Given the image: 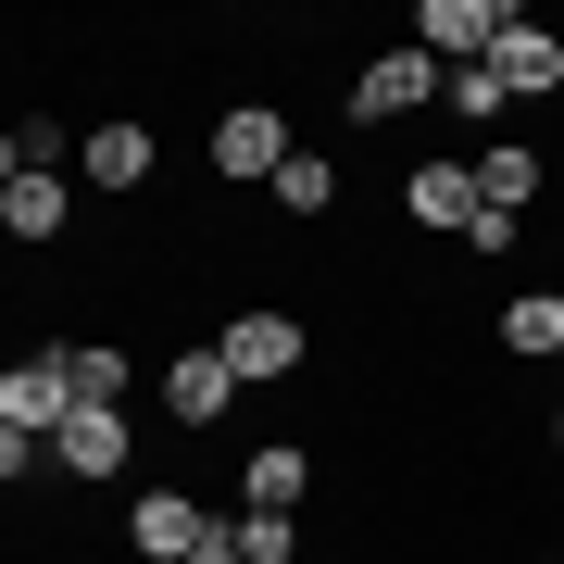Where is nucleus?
Returning <instances> with one entry per match:
<instances>
[{
    "label": "nucleus",
    "mask_w": 564,
    "mask_h": 564,
    "mask_svg": "<svg viewBox=\"0 0 564 564\" xmlns=\"http://www.w3.org/2000/svg\"><path fill=\"white\" fill-rule=\"evenodd\" d=\"M239 552L251 564H302V514H239Z\"/></svg>",
    "instance_id": "aec40b11"
},
{
    "label": "nucleus",
    "mask_w": 564,
    "mask_h": 564,
    "mask_svg": "<svg viewBox=\"0 0 564 564\" xmlns=\"http://www.w3.org/2000/svg\"><path fill=\"white\" fill-rule=\"evenodd\" d=\"M76 151H88V139H63L51 113H25L13 139H0V176H63V163H76Z\"/></svg>",
    "instance_id": "dca6fc26"
},
{
    "label": "nucleus",
    "mask_w": 564,
    "mask_h": 564,
    "mask_svg": "<svg viewBox=\"0 0 564 564\" xmlns=\"http://www.w3.org/2000/svg\"><path fill=\"white\" fill-rule=\"evenodd\" d=\"M202 151H214V176H226V188H276L302 139H289V113H276V101H226Z\"/></svg>",
    "instance_id": "f03ea898"
},
{
    "label": "nucleus",
    "mask_w": 564,
    "mask_h": 564,
    "mask_svg": "<svg viewBox=\"0 0 564 564\" xmlns=\"http://www.w3.org/2000/svg\"><path fill=\"white\" fill-rule=\"evenodd\" d=\"M402 214L426 226V239H477V214H489V188H477V163H452V151H426L414 176H402Z\"/></svg>",
    "instance_id": "39448f33"
},
{
    "label": "nucleus",
    "mask_w": 564,
    "mask_h": 564,
    "mask_svg": "<svg viewBox=\"0 0 564 564\" xmlns=\"http://www.w3.org/2000/svg\"><path fill=\"white\" fill-rule=\"evenodd\" d=\"M502 0H426V13H414V51H440V63H489V51H502Z\"/></svg>",
    "instance_id": "6e6552de"
},
{
    "label": "nucleus",
    "mask_w": 564,
    "mask_h": 564,
    "mask_svg": "<svg viewBox=\"0 0 564 564\" xmlns=\"http://www.w3.org/2000/svg\"><path fill=\"white\" fill-rule=\"evenodd\" d=\"M552 440H564V402H552Z\"/></svg>",
    "instance_id": "4be33fe9"
},
{
    "label": "nucleus",
    "mask_w": 564,
    "mask_h": 564,
    "mask_svg": "<svg viewBox=\"0 0 564 564\" xmlns=\"http://www.w3.org/2000/svg\"><path fill=\"white\" fill-rule=\"evenodd\" d=\"M302 489H314V452H302V440H251V464H239V514H302Z\"/></svg>",
    "instance_id": "1a4fd4ad"
},
{
    "label": "nucleus",
    "mask_w": 564,
    "mask_h": 564,
    "mask_svg": "<svg viewBox=\"0 0 564 564\" xmlns=\"http://www.w3.org/2000/svg\"><path fill=\"white\" fill-rule=\"evenodd\" d=\"M489 76H502L514 101H552V88H564V39L514 13V25H502V51H489Z\"/></svg>",
    "instance_id": "9d476101"
},
{
    "label": "nucleus",
    "mask_w": 564,
    "mask_h": 564,
    "mask_svg": "<svg viewBox=\"0 0 564 564\" xmlns=\"http://www.w3.org/2000/svg\"><path fill=\"white\" fill-rule=\"evenodd\" d=\"M440 88H452V63L440 51H377V63H364V76H351V126H389V113H426V101H440Z\"/></svg>",
    "instance_id": "20e7f679"
},
{
    "label": "nucleus",
    "mask_w": 564,
    "mask_h": 564,
    "mask_svg": "<svg viewBox=\"0 0 564 564\" xmlns=\"http://www.w3.org/2000/svg\"><path fill=\"white\" fill-rule=\"evenodd\" d=\"M226 402H239V364H226L214 339H188L176 364H163V414L176 426H226Z\"/></svg>",
    "instance_id": "0eeeda50"
},
{
    "label": "nucleus",
    "mask_w": 564,
    "mask_h": 564,
    "mask_svg": "<svg viewBox=\"0 0 564 564\" xmlns=\"http://www.w3.org/2000/svg\"><path fill=\"white\" fill-rule=\"evenodd\" d=\"M76 351V402H126V351L113 339H63Z\"/></svg>",
    "instance_id": "6ab92c4d"
},
{
    "label": "nucleus",
    "mask_w": 564,
    "mask_h": 564,
    "mask_svg": "<svg viewBox=\"0 0 564 564\" xmlns=\"http://www.w3.org/2000/svg\"><path fill=\"white\" fill-rule=\"evenodd\" d=\"M188 564H251V552H239V527H214V540H202V552H188Z\"/></svg>",
    "instance_id": "412c9836"
},
{
    "label": "nucleus",
    "mask_w": 564,
    "mask_h": 564,
    "mask_svg": "<svg viewBox=\"0 0 564 564\" xmlns=\"http://www.w3.org/2000/svg\"><path fill=\"white\" fill-rule=\"evenodd\" d=\"M76 477H126V402H76L63 414V440H51Z\"/></svg>",
    "instance_id": "9b49d317"
},
{
    "label": "nucleus",
    "mask_w": 564,
    "mask_h": 564,
    "mask_svg": "<svg viewBox=\"0 0 564 564\" xmlns=\"http://www.w3.org/2000/svg\"><path fill=\"white\" fill-rule=\"evenodd\" d=\"M502 339L527 364H564V289H514V302H502Z\"/></svg>",
    "instance_id": "2eb2a0df"
},
{
    "label": "nucleus",
    "mask_w": 564,
    "mask_h": 564,
    "mask_svg": "<svg viewBox=\"0 0 564 564\" xmlns=\"http://www.w3.org/2000/svg\"><path fill=\"white\" fill-rule=\"evenodd\" d=\"M214 351L239 364V389H276V377H302V364H314V326H302V314H276V302H251V314H226V326H214Z\"/></svg>",
    "instance_id": "7ed1b4c3"
},
{
    "label": "nucleus",
    "mask_w": 564,
    "mask_h": 564,
    "mask_svg": "<svg viewBox=\"0 0 564 564\" xmlns=\"http://www.w3.org/2000/svg\"><path fill=\"white\" fill-rule=\"evenodd\" d=\"M214 527H226V514H202L188 489H139V502H126V552H139V564H188Z\"/></svg>",
    "instance_id": "423d86ee"
},
{
    "label": "nucleus",
    "mask_w": 564,
    "mask_h": 564,
    "mask_svg": "<svg viewBox=\"0 0 564 564\" xmlns=\"http://www.w3.org/2000/svg\"><path fill=\"white\" fill-rule=\"evenodd\" d=\"M440 113H452V126H502V113H514V88L489 76V63H452V88H440Z\"/></svg>",
    "instance_id": "f3484780"
},
{
    "label": "nucleus",
    "mask_w": 564,
    "mask_h": 564,
    "mask_svg": "<svg viewBox=\"0 0 564 564\" xmlns=\"http://www.w3.org/2000/svg\"><path fill=\"white\" fill-rule=\"evenodd\" d=\"M63 214H76L63 176H0V239H63Z\"/></svg>",
    "instance_id": "f8f14e48"
},
{
    "label": "nucleus",
    "mask_w": 564,
    "mask_h": 564,
    "mask_svg": "<svg viewBox=\"0 0 564 564\" xmlns=\"http://www.w3.org/2000/svg\"><path fill=\"white\" fill-rule=\"evenodd\" d=\"M76 176H88V188H139V176H151V126H126V113H113V126H88Z\"/></svg>",
    "instance_id": "ddd939ff"
},
{
    "label": "nucleus",
    "mask_w": 564,
    "mask_h": 564,
    "mask_svg": "<svg viewBox=\"0 0 564 564\" xmlns=\"http://www.w3.org/2000/svg\"><path fill=\"white\" fill-rule=\"evenodd\" d=\"M63 414H76V351L39 339L13 377H0V440H39V452H51V440H63Z\"/></svg>",
    "instance_id": "f257e3e1"
},
{
    "label": "nucleus",
    "mask_w": 564,
    "mask_h": 564,
    "mask_svg": "<svg viewBox=\"0 0 564 564\" xmlns=\"http://www.w3.org/2000/svg\"><path fill=\"white\" fill-rule=\"evenodd\" d=\"M477 188H489V214L527 226V202H540V151H527V139H489L477 151Z\"/></svg>",
    "instance_id": "4468645a"
},
{
    "label": "nucleus",
    "mask_w": 564,
    "mask_h": 564,
    "mask_svg": "<svg viewBox=\"0 0 564 564\" xmlns=\"http://www.w3.org/2000/svg\"><path fill=\"white\" fill-rule=\"evenodd\" d=\"M552 564H564V552H552Z\"/></svg>",
    "instance_id": "5701e85b"
},
{
    "label": "nucleus",
    "mask_w": 564,
    "mask_h": 564,
    "mask_svg": "<svg viewBox=\"0 0 564 564\" xmlns=\"http://www.w3.org/2000/svg\"><path fill=\"white\" fill-rule=\"evenodd\" d=\"M276 202H289V214H326V202H339V163H326V151H289Z\"/></svg>",
    "instance_id": "a211bd4d"
}]
</instances>
